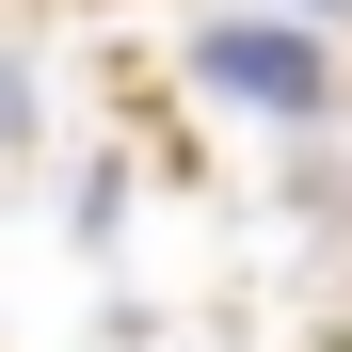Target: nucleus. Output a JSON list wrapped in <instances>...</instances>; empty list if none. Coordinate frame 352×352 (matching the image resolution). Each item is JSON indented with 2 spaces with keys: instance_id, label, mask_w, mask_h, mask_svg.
I'll use <instances>...</instances> for the list:
<instances>
[{
  "instance_id": "f257e3e1",
  "label": "nucleus",
  "mask_w": 352,
  "mask_h": 352,
  "mask_svg": "<svg viewBox=\"0 0 352 352\" xmlns=\"http://www.w3.org/2000/svg\"><path fill=\"white\" fill-rule=\"evenodd\" d=\"M192 80L241 96V112H336V65H320L305 16H224V32H192Z\"/></svg>"
},
{
  "instance_id": "f03ea898",
  "label": "nucleus",
  "mask_w": 352,
  "mask_h": 352,
  "mask_svg": "<svg viewBox=\"0 0 352 352\" xmlns=\"http://www.w3.org/2000/svg\"><path fill=\"white\" fill-rule=\"evenodd\" d=\"M16 144H32V65L0 48V160H16Z\"/></svg>"
},
{
  "instance_id": "7ed1b4c3",
  "label": "nucleus",
  "mask_w": 352,
  "mask_h": 352,
  "mask_svg": "<svg viewBox=\"0 0 352 352\" xmlns=\"http://www.w3.org/2000/svg\"><path fill=\"white\" fill-rule=\"evenodd\" d=\"M336 352H352V336H336Z\"/></svg>"
}]
</instances>
